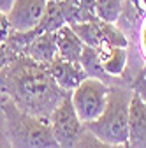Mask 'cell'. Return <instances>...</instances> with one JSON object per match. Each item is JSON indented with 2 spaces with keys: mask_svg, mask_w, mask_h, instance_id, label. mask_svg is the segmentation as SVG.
Listing matches in <instances>:
<instances>
[{
  "mask_svg": "<svg viewBox=\"0 0 146 148\" xmlns=\"http://www.w3.org/2000/svg\"><path fill=\"white\" fill-rule=\"evenodd\" d=\"M127 148H146V102L132 94L129 106V138Z\"/></svg>",
  "mask_w": 146,
  "mask_h": 148,
  "instance_id": "8",
  "label": "cell"
},
{
  "mask_svg": "<svg viewBox=\"0 0 146 148\" xmlns=\"http://www.w3.org/2000/svg\"><path fill=\"white\" fill-rule=\"evenodd\" d=\"M102 71L109 78H121L129 62V48L121 46H104L97 49Z\"/></svg>",
  "mask_w": 146,
  "mask_h": 148,
  "instance_id": "12",
  "label": "cell"
},
{
  "mask_svg": "<svg viewBox=\"0 0 146 148\" xmlns=\"http://www.w3.org/2000/svg\"><path fill=\"white\" fill-rule=\"evenodd\" d=\"M0 109L11 148H58L48 120L25 113L4 94H0Z\"/></svg>",
  "mask_w": 146,
  "mask_h": 148,
  "instance_id": "2",
  "label": "cell"
},
{
  "mask_svg": "<svg viewBox=\"0 0 146 148\" xmlns=\"http://www.w3.org/2000/svg\"><path fill=\"white\" fill-rule=\"evenodd\" d=\"M132 94V86H109L104 113L93 122L83 123L85 129L104 143L125 145L129 138V106Z\"/></svg>",
  "mask_w": 146,
  "mask_h": 148,
  "instance_id": "3",
  "label": "cell"
},
{
  "mask_svg": "<svg viewBox=\"0 0 146 148\" xmlns=\"http://www.w3.org/2000/svg\"><path fill=\"white\" fill-rule=\"evenodd\" d=\"M109 86L99 78H85L70 94V101L83 123L97 120L106 109Z\"/></svg>",
  "mask_w": 146,
  "mask_h": 148,
  "instance_id": "4",
  "label": "cell"
},
{
  "mask_svg": "<svg viewBox=\"0 0 146 148\" xmlns=\"http://www.w3.org/2000/svg\"><path fill=\"white\" fill-rule=\"evenodd\" d=\"M72 148H127V146L125 145L104 143L97 136H93L88 129H85V125H83V131L79 132V136H78V139H76V143H74Z\"/></svg>",
  "mask_w": 146,
  "mask_h": 148,
  "instance_id": "15",
  "label": "cell"
},
{
  "mask_svg": "<svg viewBox=\"0 0 146 148\" xmlns=\"http://www.w3.org/2000/svg\"><path fill=\"white\" fill-rule=\"evenodd\" d=\"M49 127L53 138L57 141L58 148H72L83 131V122L79 120L78 113L70 101V94L63 97V101L53 109L49 115Z\"/></svg>",
  "mask_w": 146,
  "mask_h": 148,
  "instance_id": "5",
  "label": "cell"
},
{
  "mask_svg": "<svg viewBox=\"0 0 146 148\" xmlns=\"http://www.w3.org/2000/svg\"><path fill=\"white\" fill-rule=\"evenodd\" d=\"M139 7L146 12V0H139Z\"/></svg>",
  "mask_w": 146,
  "mask_h": 148,
  "instance_id": "21",
  "label": "cell"
},
{
  "mask_svg": "<svg viewBox=\"0 0 146 148\" xmlns=\"http://www.w3.org/2000/svg\"><path fill=\"white\" fill-rule=\"evenodd\" d=\"M67 2H70L72 5H76L90 14H95V0H67Z\"/></svg>",
  "mask_w": 146,
  "mask_h": 148,
  "instance_id": "19",
  "label": "cell"
},
{
  "mask_svg": "<svg viewBox=\"0 0 146 148\" xmlns=\"http://www.w3.org/2000/svg\"><path fill=\"white\" fill-rule=\"evenodd\" d=\"M0 94L7 95L25 113L49 122L53 109L70 92L55 83L48 65L21 55L0 71Z\"/></svg>",
  "mask_w": 146,
  "mask_h": 148,
  "instance_id": "1",
  "label": "cell"
},
{
  "mask_svg": "<svg viewBox=\"0 0 146 148\" xmlns=\"http://www.w3.org/2000/svg\"><path fill=\"white\" fill-rule=\"evenodd\" d=\"M137 46H139V51H141V55H143V58L146 60V16L143 18V21H141V27H139Z\"/></svg>",
  "mask_w": 146,
  "mask_h": 148,
  "instance_id": "18",
  "label": "cell"
},
{
  "mask_svg": "<svg viewBox=\"0 0 146 148\" xmlns=\"http://www.w3.org/2000/svg\"><path fill=\"white\" fill-rule=\"evenodd\" d=\"M125 146H127V145H125Z\"/></svg>",
  "mask_w": 146,
  "mask_h": 148,
  "instance_id": "24",
  "label": "cell"
},
{
  "mask_svg": "<svg viewBox=\"0 0 146 148\" xmlns=\"http://www.w3.org/2000/svg\"><path fill=\"white\" fill-rule=\"evenodd\" d=\"M67 25L65 23V18H63V11H62V5L58 0H48V4H46V9H44V14L41 18V21L39 25L28 30L32 37L35 35H39L42 32H57L60 27Z\"/></svg>",
  "mask_w": 146,
  "mask_h": 148,
  "instance_id": "13",
  "label": "cell"
},
{
  "mask_svg": "<svg viewBox=\"0 0 146 148\" xmlns=\"http://www.w3.org/2000/svg\"><path fill=\"white\" fill-rule=\"evenodd\" d=\"M127 0H95V16L106 23H116Z\"/></svg>",
  "mask_w": 146,
  "mask_h": 148,
  "instance_id": "14",
  "label": "cell"
},
{
  "mask_svg": "<svg viewBox=\"0 0 146 148\" xmlns=\"http://www.w3.org/2000/svg\"><path fill=\"white\" fill-rule=\"evenodd\" d=\"M12 28H11V23H9V16L7 12H0V42H5L9 39Z\"/></svg>",
  "mask_w": 146,
  "mask_h": 148,
  "instance_id": "17",
  "label": "cell"
},
{
  "mask_svg": "<svg viewBox=\"0 0 146 148\" xmlns=\"http://www.w3.org/2000/svg\"><path fill=\"white\" fill-rule=\"evenodd\" d=\"M129 2H132L136 7H139V0H129ZM139 9H141V7H139Z\"/></svg>",
  "mask_w": 146,
  "mask_h": 148,
  "instance_id": "22",
  "label": "cell"
},
{
  "mask_svg": "<svg viewBox=\"0 0 146 148\" xmlns=\"http://www.w3.org/2000/svg\"><path fill=\"white\" fill-rule=\"evenodd\" d=\"M23 55L39 64H51L57 58V37L55 32H42L23 48Z\"/></svg>",
  "mask_w": 146,
  "mask_h": 148,
  "instance_id": "11",
  "label": "cell"
},
{
  "mask_svg": "<svg viewBox=\"0 0 146 148\" xmlns=\"http://www.w3.org/2000/svg\"><path fill=\"white\" fill-rule=\"evenodd\" d=\"M18 57H21L20 53H16L7 42H0V71L7 67L11 62H14Z\"/></svg>",
  "mask_w": 146,
  "mask_h": 148,
  "instance_id": "16",
  "label": "cell"
},
{
  "mask_svg": "<svg viewBox=\"0 0 146 148\" xmlns=\"http://www.w3.org/2000/svg\"><path fill=\"white\" fill-rule=\"evenodd\" d=\"M70 27L86 46H92L95 49L104 48V46L129 48V41H127L125 34L115 23H106V21L99 20V18H95V20H90L85 23H76Z\"/></svg>",
  "mask_w": 146,
  "mask_h": 148,
  "instance_id": "6",
  "label": "cell"
},
{
  "mask_svg": "<svg viewBox=\"0 0 146 148\" xmlns=\"http://www.w3.org/2000/svg\"><path fill=\"white\" fill-rule=\"evenodd\" d=\"M48 0H14L7 12L11 28L16 32H27L39 25Z\"/></svg>",
  "mask_w": 146,
  "mask_h": 148,
  "instance_id": "7",
  "label": "cell"
},
{
  "mask_svg": "<svg viewBox=\"0 0 146 148\" xmlns=\"http://www.w3.org/2000/svg\"><path fill=\"white\" fill-rule=\"evenodd\" d=\"M48 71L51 78L55 79V83L65 92H72L85 78H88L81 64H72L60 57H57L51 64H48Z\"/></svg>",
  "mask_w": 146,
  "mask_h": 148,
  "instance_id": "9",
  "label": "cell"
},
{
  "mask_svg": "<svg viewBox=\"0 0 146 148\" xmlns=\"http://www.w3.org/2000/svg\"><path fill=\"white\" fill-rule=\"evenodd\" d=\"M14 0H0V12H9Z\"/></svg>",
  "mask_w": 146,
  "mask_h": 148,
  "instance_id": "20",
  "label": "cell"
},
{
  "mask_svg": "<svg viewBox=\"0 0 146 148\" xmlns=\"http://www.w3.org/2000/svg\"><path fill=\"white\" fill-rule=\"evenodd\" d=\"M143 74H144V78H146V65L143 67Z\"/></svg>",
  "mask_w": 146,
  "mask_h": 148,
  "instance_id": "23",
  "label": "cell"
},
{
  "mask_svg": "<svg viewBox=\"0 0 146 148\" xmlns=\"http://www.w3.org/2000/svg\"><path fill=\"white\" fill-rule=\"evenodd\" d=\"M55 37H57V57H60L67 62H72V64H79L85 42L72 30V27L70 25L60 27L55 32Z\"/></svg>",
  "mask_w": 146,
  "mask_h": 148,
  "instance_id": "10",
  "label": "cell"
}]
</instances>
